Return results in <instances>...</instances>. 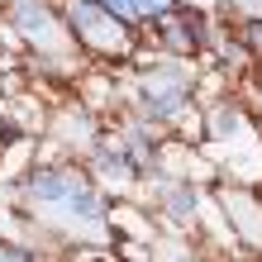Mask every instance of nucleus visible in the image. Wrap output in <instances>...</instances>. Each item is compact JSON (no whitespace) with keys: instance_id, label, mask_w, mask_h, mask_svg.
Instances as JSON below:
<instances>
[{"instance_id":"f257e3e1","label":"nucleus","mask_w":262,"mask_h":262,"mask_svg":"<svg viewBox=\"0 0 262 262\" xmlns=\"http://www.w3.org/2000/svg\"><path fill=\"white\" fill-rule=\"evenodd\" d=\"M67 14H72V29L81 38H91L96 48H119V43H124V34L115 29L110 14H100V10H91V5H72Z\"/></svg>"},{"instance_id":"f03ea898","label":"nucleus","mask_w":262,"mask_h":262,"mask_svg":"<svg viewBox=\"0 0 262 262\" xmlns=\"http://www.w3.org/2000/svg\"><path fill=\"white\" fill-rule=\"evenodd\" d=\"M158 34L167 38L172 53H195L200 48V19H195V14H162Z\"/></svg>"},{"instance_id":"7ed1b4c3","label":"nucleus","mask_w":262,"mask_h":262,"mask_svg":"<svg viewBox=\"0 0 262 262\" xmlns=\"http://www.w3.org/2000/svg\"><path fill=\"white\" fill-rule=\"evenodd\" d=\"M181 100H186V91H181V81H177V76L148 81V91H143V110H148V115H158V119L177 115V110H181Z\"/></svg>"},{"instance_id":"20e7f679","label":"nucleus","mask_w":262,"mask_h":262,"mask_svg":"<svg viewBox=\"0 0 262 262\" xmlns=\"http://www.w3.org/2000/svg\"><path fill=\"white\" fill-rule=\"evenodd\" d=\"M76 186H81V181L62 177V172H34V177H29V195H34V200H57V205H67Z\"/></svg>"},{"instance_id":"39448f33","label":"nucleus","mask_w":262,"mask_h":262,"mask_svg":"<svg viewBox=\"0 0 262 262\" xmlns=\"http://www.w3.org/2000/svg\"><path fill=\"white\" fill-rule=\"evenodd\" d=\"M115 19H138V14H162L172 0H100Z\"/></svg>"},{"instance_id":"423d86ee","label":"nucleus","mask_w":262,"mask_h":262,"mask_svg":"<svg viewBox=\"0 0 262 262\" xmlns=\"http://www.w3.org/2000/svg\"><path fill=\"white\" fill-rule=\"evenodd\" d=\"M14 19H19L24 24V34H48V14H43V10H34V5H19V10H14Z\"/></svg>"},{"instance_id":"0eeeda50","label":"nucleus","mask_w":262,"mask_h":262,"mask_svg":"<svg viewBox=\"0 0 262 262\" xmlns=\"http://www.w3.org/2000/svg\"><path fill=\"white\" fill-rule=\"evenodd\" d=\"M172 214H177V220H186V214H191V191H177L172 195Z\"/></svg>"},{"instance_id":"6e6552de","label":"nucleus","mask_w":262,"mask_h":262,"mask_svg":"<svg viewBox=\"0 0 262 262\" xmlns=\"http://www.w3.org/2000/svg\"><path fill=\"white\" fill-rule=\"evenodd\" d=\"M0 262H29L24 253H14V248H0Z\"/></svg>"},{"instance_id":"1a4fd4ad","label":"nucleus","mask_w":262,"mask_h":262,"mask_svg":"<svg viewBox=\"0 0 262 262\" xmlns=\"http://www.w3.org/2000/svg\"><path fill=\"white\" fill-rule=\"evenodd\" d=\"M248 38H253V43H262V19H253V24H248Z\"/></svg>"}]
</instances>
